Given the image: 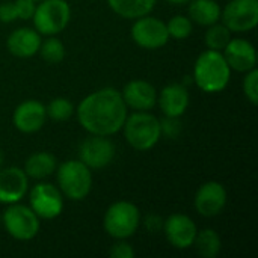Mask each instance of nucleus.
<instances>
[{
  "instance_id": "nucleus-1",
  "label": "nucleus",
  "mask_w": 258,
  "mask_h": 258,
  "mask_svg": "<svg viewBox=\"0 0 258 258\" xmlns=\"http://www.w3.org/2000/svg\"><path fill=\"white\" fill-rule=\"evenodd\" d=\"M127 106L119 91L113 88L98 89L85 97L77 107L80 125L97 136H112L118 133L127 118Z\"/></svg>"
},
{
  "instance_id": "nucleus-2",
  "label": "nucleus",
  "mask_w": 258,
  "mask_h": 258,
  "mask_svg": "<svg viewBox=\"0 0 258 258\" xmlns=\"http://www.w3.org/2000/svg\"><path fill=\"white\" fill-rule=\"evenodd\" d=\"M231 77V68L228 67L222 51L207 48L203 51L194 67V82L198 88L207 94H216L224 91Z\"/></svg>"
},
{
  "instance_id": "nucleus-3",
  "label": "nucleus",
  "mask_w": 258,
  "mask_h": 258,
  "mask_svg": "<svg viewBox=\"0 0 258 258\" xmlns=\"http://www.w3.org/2000/svg\"><path fill=\"white\" fill-rule=\"evenodd\" d=\"M122 128L127 142L138 151L151 150L162 138L160 121L147 112H135L127 115Z\"/></svg>"
},
{
  "instance_id": "nucleus-4",
  "label": "nucleus",
  "mask_w": 258,
  "mask_h": 258,
  "mask_svg": "<svg viewBox=\"0 0 258 258\" xmlns=\"http://www.w3.org/2000/svg\"><path fill=\"white\" fill-rule=\"evenodd\" d=\"M57 184L62 195L71 201L85 200L92 187L91 169L80 160H67L57 168Z\"/></svg>"
},
{
  "instance_id": "nucleus-5",
  "label": "nucleus",
  "mask_w": 258,
  "mask_h": 258,
  "mask_svg": "<svg viewBox=\"0 0 258 258\" xmlns=\"http://www.w3.org/2000/svg\"><path fill=\"white\" fill-rule=\"evenodd\" d=\"M103 225L110 237L118 240H125L132 237L141 225L139 209L128 201L113 203L106 210Z\"/></svg>"
},
{
  "instance_id": "nucleus-6",
  "label": "nucleus",
  "mask_w": 258,
  "mask_h": 258,
  "mask_svg": "<svg viewBox=\"0 0 258 258\" xmlns=\"http://www.w3.org/2000/svg\"><path fill=\"white\" fill-rule=\"evenodd\" d=\"M71 8L67 0H41L32 17L35 30L39 35L54 36L70 23Z\"/></svg>"
},
{
  "instance_id": "nucleus-7",
  "label": "nucleus",
  "mask_w": 258,
  "mask_h": 258,
  "mask_svg": "<svg viewBox=\"0 0 258 258\" xmlns=\"http://www.w3.org/2000/svg\"><path fill=\"white\" fill-rule=\"evenodd\" d=\"M2 222L8 231V234L17 240L27 242L36 237L39 233V218L35 212L18 203L9 204L8 209L2 215Z\"/></svg>"
},
{
  "instance_id": "nucleus-8",
  "label": "nucleus",
  "mask_w": 258,
  "mask_h": 258,
  "mask_svg": "<svg viewBox=\"0 0 258 258\" xmlns=\"http://www.w3.org/2000/svg\"><path fill=\"white\" fill-rule=\"evenodd\" d=\"M221 18L230 32H249L258 24V0H231L221 12Z\"/></svg>"
},
{
  "instance_id": "nucleus-9",
  "label": "nucleus",
  "mask_w": 258,
  "mask_h": 258,
  "mask_svg": "<svg viewBox=\"0 0 258 258\" xmlns=\"http://www.w3.org/2000/svg\"><path fill=\"white\" fill-rule=\"evenodd\" d=\"M132 38L139 47L156 50L168 44L169 33L166 29V23L156 17L144 15L135 20L132 26Z\"/></svg>"
},
{
  "instance_id": "nucleus-10",
  "label": "nucleus",
  "mask_w": 258,
  "mask_h": 258,
  "mask_svg": "<svg viewBox=\"0 0 258 258\" xmlns=\"http://www.w3.org/2000/svg\"><path fill=\"white\" fill-rule=\"evenodd\" d=\"M29 204L39 219H54L63 210V195L53 184L39 183L32 187Z\"/></svg>"
},
{
  "instance_id": "nucleus-11",
  "label": "nucleus",
  "mask_w": 258,
  "mask_h": 258,
  "mask_svg": "<svg viewBox=\"0 0 258 258\" xmlns=\"http://www.w3.org/2000/svg\"><path fill=\"white\" fill-rule=\"evenodd\" d=\"M115 157V145L107 136L91 135L79 147V160L89 169H103L112 163Z\"/></svg>"
},
{
  "instance_id": "nucleus-12",
  "label": "nucleus",
  "mask_w": 258,
  "mask_h": 258,
  "mask_svg": "<svg viewBox=\"0 0 258 258\" xmlns=\"http://www.w3.org/2000/svg\"><path fill=\"white\" fill-rule=\"evenodd\" d=\"M163 233L174 248L187 249L194 245L198 228L189 216L175 213L163 222Z\"/></svg>"
},
{
  "instance_id": "nucleus-13",
  "label": "nucleus",
  "mask_w": 258,
  "mask_h": 258,
  "mask_svg": "<svg viewBox=\"0 0 258 258\" xmlns=\"http://www.w3.org/2000/svg\"><path fill=\"white\" fill-rule=\"evenodd\" d=\"M29 189V177L21 168L0 169V204L20 203Z\"/></svg>"
},
{
  "instance_id": "nucleus-14",
  "label": "nucleus",
  "mask_w": 258,
  "mask_h": 258,
  "mask_svg": "<svg viewBox=\"0 0 258 258\" xmlns=\"http://www.w3.org/2000/svg\"><path fill=\"white\" fill-rule=\"evenodd\" d=\"M194 204L200 215L206 218L216 216L227 204V190L218 181H207L197 190Z\"/></svg>"
},
{
  "instance_id": "nucleus-15",
  "label": "nucleus",
  "mask_w": 258,
  "mask_h": 258,
  "mask_svg": "<svg viewBox=\"0 0 258 258\" xmlns=\"http://www.w3.org/2000/svg\"><path fill=\"white\" fill-rule=\"evenodd\" d=\"M47 119L45 106L38 100H26L17 106L12 115L14 127L21 133H35L42 128Z\"/></svg>"
},
{
  "instance_id": "nucleus-16",
  "label": "nucleus",
  "mask_w": 258,
  "mask_h": 258,
  "mask_svg": "<svg viewBox=\"0 0 258 258\" xmlns=\"http://www.w3.org/2000/svg\"><path fill=\"white\" fill-rule=\"evenodd\" d=\"M228 67L239 73H248L257 65L255 47L243 38H231L222 50Z\"/></svg>"
},
{
  "instance_id": "nucleus-17",
  "label": "nucleus",
  "mask_w": 258,
  "mask_h": 258,
  "mask_svg": "<svg viewBox=\"0 0 258 258\" xmlns=\"http://www.w3.org/2000/svg\"><path fill=\"white\" fill-rule=\"evenodd\" d=\"M122 100L127 107L135 109L136 112H148L157 103L156 88L147 80H132L128 82L122 92Z\"/></svg>"
},
{
  "instance_id": "nucleus-18",
  "label": "nucleus",
  "mask_w": 258,
  "mask_h": 258,
  "mask_svg": "<svg viewBox=\"0 0 258 258\" xmlns=\"http://www.w3.org/2000/svg\"><path fill=\"white\" fill-rule=\"evenodd\" d=\"M189 91L181 83L166 85L157 97V103L165 116L177 118H180L186 112V109L189 107Z\"/></svg>"
},
{
  "instance_id": "nucleus-19",
  "label": "nucleus",
  "mask_w": 258,
  "mask_h": 258,
  "mask_svg": "<svg viewBox=\"0 0 258 258\" xmlns=\"http://www.w3.org/2000/svg\"><path fill=\"white\" fill-rule=\"evenodd\" d=\"M6 47L12 56L17 57H32L39 51L41 35L29 27H20L14 30L6 41Z\"/></svg>"
},
{
  "instance_id": "nucleus-20",
  "label": "nucleus",
  "mask_w": 258,
  "mask_h": 258,
  "mask_svg": "<svg viewBox=\"0 0 258 258\" xmlns=\"http://www.w3.org/2000/svg\"><path fill=\"white\" fill-rule=\"evenodd\" d=\"M23 171L29 178H35V180L47 178L56 171V157L45 151L35 153L26 159Z\"/></svg>"
},
{
  "instance_id": "nucleus-21",
  "label": "nucleus",
  "mask_w": 258,
  "mask_h": 258,
  "mask_svg": "<svg viewBox=\"0 0 258 258\" xmlns=\"http://www.w3.org/2000/svg\"><path fill=\"white\" fill-rule=\"evenodd\" d=\"M189 18L200 26H212L221 20V5L216 0H190Z\"/></svg>"
},
{
  "instance_id": "nucleus-22",
  "label": "nucleus",
  "mask_w": 258,
  "mask_h": 258,
  "mask_svg": "<svg viewBox=\"0 0 258 258\" xmlns=\"http://www.w3.org/2000/svg\"><path fill=\"white\" fill-rule=\"evenodd\" d=\"M157 0H107L109 8L119 17L136 20L148 15Z\"/></svg>"
},
{
  "instance_id": "nucleus-23",
  "label": "nucleus",
  "mask_w": 258,
  "mask_h": 258,
  "mask_svg": "<svg viewBox=\"0 0 258 258\" xmlns=\"http://www.w3.org/2000/svg\"><path fill=\"white\" fill-rule=\"evenodd\" d=\"M197 248V252L203 258H216L221 252L222 242L219 234L215 230H203L197 233V237L194 240V245Z\"/></svg>"
},
{
  "instance_id": "nucleus-24",
  "label": "nucleus",
  "mask_w": 258,
  "mask_h": 258,
  "mask_svg": "<svg viewBox=\"0 0 258 258\" xmlns=\"http://www.w3.org/2000/svg\"><path fill=\"white\" fill-rule=\"evenodd\" d=\"M204 39H206L207 48L216 50V51H222L225 48V45L231 39V32H230V29L225 24L215 23V24L209 26Z\"/></svg>"
},
{
  "instance_id": "nucleus-25",
  "label": "nucleus",
  "mask_w": 258,
  "mask_h": 258,
  "mask_svg": "<svg viewBox=\"0 0 258 258\" xmlns=\"http://www.w3.org/2000/svg\"><path fill=\"white\" fill-rule=\"evenodd\" d=\"M41 57L47 62V63H60L65 59V47L62 44L60 39L51 36L48 39H45L44 42H41L39 51Z\"/></svg>"
},
{
  "instance_id": "nucleus-26",
  "label": "nucleus",
  "mask_w": 258,
  "mask_h": 258,
  "mask_svg": "<svg viewBox=\"0 0 258 258\" xmlns=\"http://www.w3.org/2000/svg\"><path fill=\"white\" fill-rule=\"evenodd\" d=\"M45 112H47V118L57 121V122H62V121H67L73 116L74 106L68 98L57 97L48 103V106L45 107Z\"/></svg>"
},
{
  "instance_id": "nucleus-27",
  "label": "nucleus",
  "mask_w": 258,
  "mask_h": 258,
  "mask_svg": "<svg viewBox=\"0 0 258 258\" xmlns=\"http://www.w3.org/2000/svg\"><path fill=\"white\" fill-rule=\"evenodd\" d=\"M166 29H168V33H169V38L186 39V38L190 36V33L194 30V24H192V20L189 17L175 15L166 23Z\"/></svg>"
},
{
  "instance_id": "nucleus-28",
  "label": "nucleus",
  "mask_w": 258,
  "mask_h": 258,
  "mask_svg": "<svg viewBox=\"0 0 258 258\" xmlns=\"http://www.w3.org/2000/svg\"><path fill=\"white\" fill-rule=\"evenodd\" d=\"M243 92L246 98L251 101V104H258V71L257 68H252L246 73L243 79Z\"/></svg>"
},
{
  "instance_id": "nucleus-29",
  "label": "nucleus",
  "mask_w": 258,
  "mask_h": 258,
  "mask_svg": "<svg viewBox=\"0 0 258 258\" xmlns=\"http://www.w3.org/2000/svg\"><path fill=\"white\" fill-rule=\"evenodd\" d=\"M181 121L177 116H165L160 121V132L169 139H175L181 133Z\"/></svg>"
},
{
  "instance_id": "nucleus-30",
  "label": "nucleus",
  "mask_w": 258,
  "mask_h": 258,
  "mask_svg": "<svg viewBox=\"0 0 258 258\" xmlns=\"http://www.w3.org/2000/svg\"><path fill=\"white\" fill-rule=\"evenodd\" d=\"M14 6L17 12V18L20 20H32L35 14V8H36L33 0H15Z\"/></svg>"
},
{
  "instance_id": "nucleus-31",
  "label": "nucleus",
  "mask_w": 258,
  "mask_h": 258,
  "mask_svg": "<svg viewBox=\"0 0 258 258\" xmlns=\"http://www.w3.org/2000/svg\"><path fill=\"white\" fill-rule=\"evenodd\" d=\"M110 257L133 258L135 257V251H133V248H132L127 242L121 240V242H118L116 245L112 246V249H110Z\"/></svg>"
},
{
  "instance_id": "nucleus-32",
  "label": "nucleus",
  "mask_w": 258,
  "mask_h": 258,
  "mask_svg": "<svg viewBox=\"0 0 258 258\" xmlns=\"http://www.w3.org/2000/svg\"><path fill=\"white\" fill-rule=\"evenodd\" d=\"M17 20V12L14 2H5L0 5V21L2 23H12Z\"/></svg>"
},
{
  "instance_id": "nucleus-33",
  "label": "nucleus",
  "mask_w": 258,
  "mask_h": 258,
  "mask_svg": "<svg viewBox=\"0 0 258 258\" xmlns=\"http://www.w3.org/2000/svg\"><path fill=\"white\" fill-rule=\"evenodd\" d=\"M163 222H165V221H163L160 216H157V215H148V216L144 219L145 228H147L150 233H154V234L163 230Z\"/></svg>"
},
{
  "instance_id": "nucleus-34",
  "label": "nucleus",
  "mask_w": 258,
  "mask_h": 258,
  "mask_svg": "<svg viewBox=\"0 0 258 258\" xmlns=\"http://www.w3.org/2000/svg\"><path fill=\"white\" fill-rule=\"evenodd\" d=\"M166 2H169V3H172V5H186V3H189L190 0H166Z\"/></svg>"
},
{
  "instance_id": "nucleus-35",
  "label": "nucleus",
  "mask_w": 258,
  "mask_h": 258,
  "mask_svg": "<svg viewBox=\"0 0 258 258\" xmlns=\"http://www.w3.org/2000/svg\"><path fill=\"white\" fill-rule=\"evenodd\" d=\"M2 165H3V153L0 150V168H2Z\"/></svg>"
},
{
  "instance_id": "nucleus-36",
  "label": "nucleus",
  "mask_w": 258,
  "mask_h": 258,
  "mask_svg": "<svg viewBox=\"0 0 258 258\" xmlns=\"http://www.w3.org/2000/svg\"><path fill=\"white\" fill-rule=\"evenodd\" d=\"M33 2H41V0H33Z\"/></svg>"
},
{
  "instance_id": "nucleus-37",
  "label": "nucleus",
  "mask_w": 258,
  "mask_h": 258,
  "mask_svg": "<svg viewBox=\"0 0 258 258\" xmlns=\"http://www.w3.org/2000/svg\"><path fill=\"white\" fill-rule=\"evenodd\" d=\"M0 222H2V216H0Z\"/></svg>"
}]
</instances>
